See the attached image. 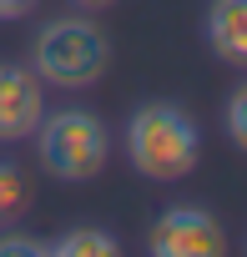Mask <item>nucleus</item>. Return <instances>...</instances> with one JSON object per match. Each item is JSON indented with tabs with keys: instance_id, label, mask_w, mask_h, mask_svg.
Returning a JSON list of instances; mask_svg holds the SVG:
<instances>
[{
	"instance_id": "f257e3e1",
	"label": "nucleus",
	"mask_w": 247,
	"mask_h": 257,
	"mask_svg": "<svg viewBox=\"0 0 247 257\" xmlns=\"http://www.w3.org/2000/svg\"><path fill=\"white\" fill-rule=\"evenodd\" d=\"M127 157L142 177L152 182H177L197 167L202 157V137L187 111L167 106V101H152L142 111H132L127 121Z\"/></svg>"
},
{
	"instance_id": "f03ea898",
	"label": "nucleus",
	"mask_w": 247,
	"mask_h": 257,
	"mask_svg": "<svg viewBox=\"0 0 247 257\" xmlns=\"http://www.w3.org/2000/svg\"><path fill=\"white\" fill-rule=\"evenodd\" d=\"M106 61H111V46L91 21H51L31 46V71L46 86H71V91L91 86L106 71Z\"/></svg>"
},
{
	"instance_id": "7ed1b4c3",
	"label": "nucleus",
	"mask_w": 247,
	"mask_h": 257,
	"mask_svg": "<svg viewBox=\"0 0 247 257\" xmlns=\"http://www.w3.org/2000/svg\"><path fill=\"white\" fill-rule=\"evenodd\" d=\"M36 147H41V167L61 182H86L106 167L111 157V137L91 111H56L41 116L36 126Z\"/></svg>"
},
{
	"instance_id": "20e7f679",
	"label": "nucleus",
	"mask_w": 247,
	"mask_h": 257,
	"mask_svg": "<svg viewBox=\"0 0 247 257\" xmlns=\"http://www.w3.org/2000/svg\"><path fill=\"white\" fill-rule=\"evenodd\" d=\"M147 257H227V232L202 207H167L147 232Z\"/></svg>"
},
{
	"instance_id": "39448f33",
	"label": "nucleus",
	"mask_w": 247,
	"mask_h": 257,
	"mask_svg": "<svg viewBox=\"0 0 247 257\" xmlns=\"http://www.w3.org/2000/svg\"><path fill=\"white\" fill-rule=\"evenodd\" d=\"M46 116V81L26 66H0V142L36 137Z\"/></svg>"
},
{
	"instance_id": "423d86ee",
	"label": "nucleus",
	"mask_w": 247,
	"mask_h": 257,
	"mask_svg": "<svg viewBox=\"0 0 247 257\" xmlns=\"http://www.w3.org/2000/svg\"><path fill=\"white\" fill-rule=\"evenodd\" d=\"M207 41L222 61L247 66V0H212L207 11Z\"/></svg>"
},
{
	"instance_id": "0eeeda50",
	"label": "nucleus",
	"mask_w": 247,
	"mask_h": 257,
	"mask_svg": "<svg viewBox=\"0 0 247 257\" xmlns=\"http://www.w3.org/2000/svg\"><path fill=\"white\" fill-rule=\"evenodd\" d=\"M51 257H127V252H121V242L111 232H101V227H76V232H66L51 247Z\"/></svg>"
},
{
	"instance_id": "6e6552de",
	"label": "nucleus",
	"mask_w": 247,
	"mask_h": 257,
	"mask_svg": "<svg viewBox=\"0 0 247 257\" xmlns=\"http://www.w3.org/2000/svg\"><path fill=\"white\" fill-rule=\"evenodd\" d=\"M21 207H26V177H21L11 162H0V222L16 217Z\"/></svg>"
},
{
	"instance_id": "1a4fd4ad",
	"label": "nucleus",
	"mask_w": 247,
	"mask_h": 257,
	"mask_svg": "<svg viewBox=\"0 0 247 257\" xmlns=\"http://www.w3.org/2000/svg\"><path fill=\"white\" fill-rule=\"evenodd\" d=\"M227 137L247 152V86H237L232 101H227Z\"/></svg>"
},
{
	"instance_id": "9d476101",
	"label": "nucleus",
	"mask_w": 247,
	"mask_h": 257,
	"mask_svg": "<svg viewBox=\"0 0 247 257\" xmlns=\"http://www.w3.org/2000/svg\"><path fill=\"white\" fill-rule=\"evenodd\" d=\"M0 257H51V247L26 237V232H6L0 237Z\"/></svg>"
},
{
	"instance_id": "9b49d317",
	"label": "nucleus",
	"mask_w": 247,
	"mask_h": 257,
	"mask_svg": "<svg viewBox=\"0 0 247 257\" xmlns=\"http://www.w3.org/2000/svg\"><path fill=\"white\" fill-rule=\"evenodd\" d=\"M26 6H36V0H0V21H6V16H21Z\"/></svg>"
},
{
	"instance_id": "f8f14e48",
	"label": "nucleus",
	"mask_w": 247,
	"mask_h": 257,
	"mask_svg": "<svg viewBox=\"0 0 247 257\" xmlns=\"http://www.w3.org/2000/svg\"><path fill=\"white\" fill-rule=\"evenodd\" d=\"M71 6H81V11H106V6H116V0H71Z\"/></svg>"
}]
</instances>
